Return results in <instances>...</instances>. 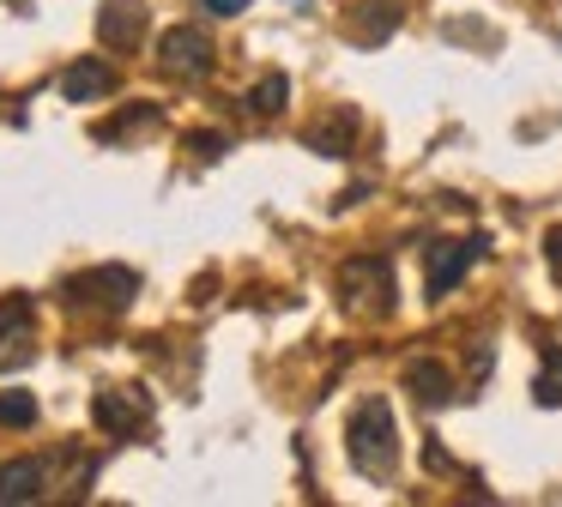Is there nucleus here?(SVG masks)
Here are the masks:
<instances>
[{
	"instance_id": "obj_1",
	"label": "nucleus",
	"mask_w": 562,
	"mask_h": 507,
	"mask_svg": "<svg viewBox=\"0 0 562 507\" xmlns=\"http://www.w3.org/2000/svg\"><path fill=\"white\" fill-rule=\"evenodd\" d=\"M345 453H351V465L363 471V477H375V483L393 477V465H400V429H393L387 398H363V405L351 410Z\"/></svg>"
},
{
	"instance_id": "obj_2",
	"label": "nucleus",
	"mask_w": 562,
	"mask_h": 507,
	"mask_svg": "<svg viewBox=\"0 0 562 507\" xmlns=\"http://www.w3.org/2000/svg\"><path fill=\"white\" fill-rule=\"evenodd\" d=\"M339 284H345V302H351V308H363V314H387L393 308V272H387V260H351L339 272Z\"/></svg>"
},
{
	"instance_id": "obj_3",
	"label": "nucleus",
	"mask_w": 562,
	"mask_h": 507,
	"mask_svg": "<svg viewBox=\"0 0 562 507\" xmlns=\"http://www.w3.org/2000/svg\"><path fill=\"white\" fill-rule=\"evenodd\" d=\"M477 254H484V236H472V241H436V248H429V266H424V290H429V296H448V290L472 272Z\"/></svg>"
},
{
	"instance_id": "obj_4",
	"label": "nucleus",
	"mask_w": 562,
	"mask_h": 507,
	"mask_svg": "<svg viewBox=\"0 0 562 507\" xmlns=\"http://www.w3.org/2000/svg\"><path fill=\"white\" fill-rule=\"evenodd\" d=\"M164 67H170L176 79H206V67H212L206 36H200V31H188V24L164 31Z\"/></svg>"
},
{
	"instance_id": "obj_5",
	"label": "nucleus",
	"mask_w": 562,
	"mask_h": 507,
	"mask_svg": "<svg viewBox=\"0 0 562 507\" xmlns=\"http://www.w3.org/2000/svg\"><path fill=\"white\" fill-rule=\"evenodd\" d=\"M31 302L13 296V302H0V362H25L31 357Z\"/></svg>"
},
{
	"instance_id": "obj_6",
	"label": "nucleus",
	"mask_w": 562,
	"mask_h": 507,
	"mask_svg": "<svg viewBox=\"0 0 562 507\" xmlns=\"http://www.w3.org/2000/svg\"><path fill=\"white\" fill-rule=\"evenodd\" d=\"M110 84H115V72L103 60H79V67H67L61 91H67V103H91V97H110Z\"/></svg>"
},
{
	"instance_id": "obj_7",
	"label": "nucleus",
	"mask_w": 562,
	"mask_h": 507,
	"mask_svg": "<svg viewBox=\"0 0 562 507\" xmlns=\"http://www.w3.org/2000/svg\"><path fill=\"white\" fill-rule=\"evenodd\" d=\"M74 290H98V302H103V308H127V296L139 290V278L127 272V266H103V272L79 278Z\"/></svg>"
},
{
	"instance_id": "obj_8",
	"label": "nucleus",
	"mask_w": 562,
	"mask_h": 507,
	"mask_svg": "<svg viewBox=\"0 0 562 507\" xmlns=\"http://www.w3.org/2000/svg\"><path fill=\"white\" fill-rule=\"evenodd\" d=\"M37 495H43V465H37V459H19V465L0 471V507L37 502Z\"/></svg>"
},
{
	"instance_id": "obj_9",
	"label": "nucleus",
	"mask_w": 562,
	"mask_h": 507,
	"mask_svg": "<svg viewBox=\"0 0 562 507\" xmlns=\"http://www.w3.org/2000/svg\"><path fill=\"white\" fill-rule=\"evenodd\" d=\"M405 386H412V393L424 398L429 410H436V405H448V398H453L448 369H441V362H424V357H417V362H405Z\"/></svg>"
},
{
	"instance_id": "obj_10",
	"label": "nucleus",
	"mask_w": 562,
	"mask_h": 507,
	"mask_svg": "<svg viewBox=\"0 0 562 507\" xmlns=\"http://www.w3.org/2000/svg\"><path fill=\"white\" fill-rule=\"evenodd\" d=\"M98 31H103V43H134V36L146 31V7H134V0H110L103 19H98Z\"/></svg>"
},
{
	"instance_id": "obj_11",
	"label": "nucleus",
	"mask_w": 562,
	"mask_h": 507,
	"mask_svg": "<svg viewBox=\"0 0 562 507\" xmlns=\"http://www.w3.org/2000/svg\"><path fill=\"white\" fill-rule=\"evenodd\" d=\"M139 417H146V398H139V393H134V405H122L115 393H103V398H98V422H103V429H115V435L134 429Z\"/></svg>"
},
{
	"instance_id": "obj_12",
	"label": "nucleus",
	"mask_w": 562,
	"mask_h": 507,
	"mask_svg": "<svg viewBox=\"0 0 562 507\" xmlns=\"http://www.w3.org/2000/svg\"><path fill=\"white\" fill-rule=\"evenodd\" d=\"M284 97H291V79H284V72H267V79L248 91V109H255V115H279Z\"/></svg>"
},
{
	"instance_id": "obj_13",
	"label": "nucleus",
	"mask_w": 562,
	"mask_h": 507,
	"mask_svg": "<svg viewBox=\"0 0 562 507\" xmlns=\"http://www.w3.org/2000/svg\"><path fill=\"white\" fill-rule=\"evenodd\" d=\"M538 405H562V350H550L544 369H538V386H532Z\"/></svg>"
},
{
	"instance_id": "obj_14",
	"label": "nucleus",
	"mask_w": 562,
	"mask_h": 507,
	"mask_svg": "<svg viewBox=\"0 0 562 507\" xmlns=\"http://www.w3.org/2000/svg\"><path fill=\"white\" fill-rule=\"evenodd\" d=\"M0 422H7V429H31V422H37V398L31 393H0Z\"/></svg>"
},
{
	"instance_id": "obj_15",
	"label": "nucleus",
	"mask_w": 562,
	"mask_h": 507,
	"mask_svg": "<svg viewBox=\"0 0 562 507\" xmlns=\"http://www.w3.org/2000/svg\"><path fill=\"white\" fill-rule=\"evenodd\" d=\"M188 145H194V157H206V164H212V157H224V133H194Z\"/></svg>"
},
{
	"instance_id": "obj_16",
	"label": "nucleus",
	"mask_w": 562,
	"mask_h": 507,
	"mask_svg": "<svg viewBox=\"0 0 562 507\" xmlns=\"http://www.w3.org/2000/svg\"><path fill=\"white\" fill-rule=\"evenodd\" d=\"M200 7H206L212 19H236V12H248V0H200Z\"/></svg>"
},
{
	"instance_id": "obj_17",
	"label": "nucleus",
	"mask_w": 562,
	"mask_h": 507,
	"mask_svg": "<svg viewBox=\"0 0 562 507\" xmlns=\"http://www.w3.org/2000/svg\"><path fill=\"white\" fill-rule=\"evenodd\" d=\"M544 254H550V272L562 278V229H550V241H544Z\"/></svg>"
}]
</instances>
